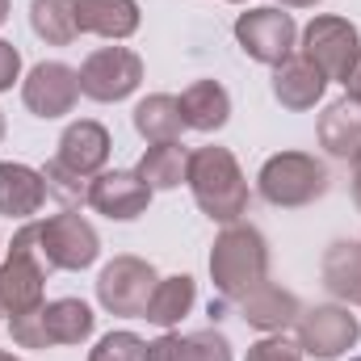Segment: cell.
<instances>
[{
  "instance_id": "1",
  "label": "cell",
  "mask_w": 361,
  "mask_h": 361,
  "mask_svg": "<svg viewBox=\"0 0 361 361\" xmlns=\"http://www.w3.org/2000/svg\"><path fill=\"white\" fill-rule=\"evenodd\" d=\"M189 189H193V202L202 206V214H210L214 223L231 227L240 223V214L248 210V180L240 173L235 156L227 147H197L189 152Z\"/></svg>"
},
{
  "instance_id": "2",
  "label": "cell",
  "mask_w": 361,
  "mask_h": 361,
  "mask_svg": "<svg viewBox=\"0 0 361 361\" xmlns=\"http://www.w3.org/2000/svg\"><path fill=\"white\" fill-rule=\"evenodd\" d=\"M210 277L219 286L223 298L240 302L248 298L257 286L269 281V248L265 235L248 223H231L219 231L214 248H210Z\"/></svg>"
},
{
  "instance_id": "3",
  "label": "cell",
  "mask_w": 361,
  "mask_h": 361,
  "mask_svg": "<svg viewBox=\"0 0 361 361\" xmlns=\"http://www.w3.org/2000/svg\"><path fill=\"white\" fill-rule=\"evenodd\" d=\"M47 273L51 265L38 244V223H25L0 265V315L17 319L25 311H38L47 302Z\"/></svg>"
},
{
  "instance_id": "4",
  "label": "cell",
  "mask_w": 361,
  "mask_h": 361,
  "mask_svg": "<svg viewBox=\"0 0 361 361\" xmlns=\"http://www.w3.org/2000/svg\"><path fill=\"white\" fill-rule=\"evenodd\" d=\"M8 332L21 349H51V345H85L92 336V311L80 298H55L38 311L8 319Z\"/></svg>"
},
{
  "instance_id": "5",
  "label": "cell",
  "mask_w": 361,
  "mask_h": 361,
  "mask_svg": "<svg viewBox=\"0 0 361 361\" xmlns=\"http://www.w3.org/2000/svg\"><path fill=\"white\" fill-rule=\"evenodd\" d=\"M257 185H261L265 202L294 210V206H311L315 197L328 193V169L307 152H277L261 164Z\"/></svg>"
},
{
  "instance_id": "6",
  "label": "cell",
  "mask_w": 361,
  "mask_h": 361,
  "mask_svg": "<svg viewBox=\"0 0 361 361\" xmlns=\"http://www.w3.org/2000/svg\"><path fill=\"white\" fill-rule=\"evenodd\" d=\"M38 244H42V257H47L51 269H68V273L89 269L101 257V240H97L92 223L76 210L38 219Z\"/></svg>"
},
{
  "instance_id": "7",
  "label": "cell",
  "mask_w": 361,
  "mask_h": 361,
  "mask_svg": "<svg viewBox=\"0 0 361 361\" xmlns=\"http://www.w3.org/2000/svg\"><path fill=\"white\" fill-rule=\"evenodd\" d=\"M302 59H311L328 80H341L353 72V63L361 59V38H357V25L349 17H315L307 30H302Z\"/></svg>"
},
{
  "instance_id": "8",
  "label": "cell",
  "mask_w": 361,
  "mask_h": 361,
  "mask_svg": "<svg viewBox=\"0 0 361 361\" xmlns=\"http://www.w3.org/2000/svg\"><path fill=\"white\" fill-rule=\"evenodd\" d=\"M235 38H240V47H244L248 59L277 68V63H286V59L294 55L298 25H294V17L281 13V8H248V13H240V21H235Z\"/></svg>"
},
{
  "instance_id": "9",
  "label": "cell",
  "mask_w": 361,
  "mask_h": 361,
  "mask_svg": "<svg viewBox=\"0 0 361 361\" xmlns=\"http://www.w3.org/2000/svg\"><path fill=\"white\" fill-rule=\"evenodd\" d=\"M156 281L160 277H156V269L147 261H139V257H114L101 269V277H97V298L114 315H143Z\"/></svg>"
},
{
  "instance_id": "10",
  "label": "cell",
  "mask_w": 361,
  "mask_h": 361,
  "mask_svg": "<svg viewBox=\"0 0 361 361\" xmlns=\"http://www.w3.org/2000/svg\"><path fill=\"white\" fill-rule=\"evenodd\" d=\"M139 80H143V59L130 47H101L80 68V92L92 101H122L139 89Z\"/></svg>"
},
{
  "instance_id": "11",
  "label": "cell",
  "mask_w": 361,
  "mask_h": 361,
  "mask_svg": "<svg viewBox=\"0 0 361 361\" xmlns=\"http://www.w3.org/2000/svg\"><path fill=\"white\" fill-rule=\"evenodd\" d=\"M357 315H349L345 307H311L298 315V349L319 361L341 357L345 349L357 345Z\"/></svg>"
},
{
  "instance_id": "12",
  "label": "cell",
  "mask_w": 361,
  "mask_h": 361,
  "mask_svg": "<svg viewBox=\"0 0 361 361\" xmlns=\"http://www.w3.org/2000/svg\"><path fill=\"white\" fill-rule=\"evenodd\" d=\"M21 101L38 118H63L80 101V72L68 68V63H55V59L38 63L21 85Z\"/></svg>"
},
{
  "instance_id": "13",
  "label": "cell",
  "mask_w": 361,
  "mask_h": 361,
  "mask_svg": "<svg viewBox=\"0 0 361 361\" xmlns=\"http://www.w3.org/2000/svg\"><path fill=\"white\" fill-rule=\"evenodd\" d=\"M152 202V189L139 173H126V169H114V173H97L89 177V206L105 219H118V223H130L147 210Z\"/></svg>"
},
{
  "instance_id": "14",
  "label": "cell",
  "mask_w": 361,
  "mask_h": 361,
  "mask_svg": "<svg viewBox=\"0 0 361 361\" xmlns=\"http://www.w3.org/2000/svg\"><path fill=\"white\" fill-rule=\"evenodd\" d=\"M55 160L68 164L80 177H97L105 169V160H109V130L101 122H89V118L72 122L63 130V139H59V156Z\"/></svg>"
},
{
  "instance_id": "15",
  "label": "cell",
  "mask_w": 361,
  "mask_h": 361,
  "mask_svg": "<svg viewBox=\"0 0 361 361\" xmlns=\"http://www.w3.org/2000/svg\"><path fill=\"white\" fill-rule=\"evenodd\" d=\"M324 89H328V76L302 55H290L286 63L273 68V97L286 109H311L324 97Z\"/></svg>"
},
{
  "instance_id": "16",
  "label": "cell",
  "mask_w": 361,
  "mask_h": 361,
  "mask_svg": "<svg viewBox=\"0 0 361 361\" xmlns=\"http://www.w3.org/2000/svg\"><path fill=\"white\" fill-rule=\"evenodd\" d=\"M42 202H47V185H42V173L38 169L13 164V160L0 164V214L30 219V214L42 210Z\"/></svg>"
},
{
  "instance_id": "17",
  "label": "cell",
  "mask_w": 361,
  "mask_h": 361,
  "mask_svg": "<svg viewBox=\"0 0 361 361\" xmlns=\"http://www.w3.org/2000/svg\"><path fill=\"white\" fill-rule=\"evenodd\" d=\"M177 101H180L185 126H189V130H202V135L223 130L227 118H231V97H227V89H223L219 80H193Z\"/></svg>"
},
{
  "instance_id": "18",
  "label": "cell",
  "mask_w": 361,
  "mask_h": 361,
  "mask_svg": "<svg viewBox=\"0 0 361 361\" xmlns=\"http://www.w3.org/2000/svg\"><path fill=\"white\" fill-rule=\"evenodd\" d=\"M240 311H244V319H248L252 328H261V332H286L290 324H298L302 302H298L290 290L265 281V286H257L248 298H240Z\"/></svg>"
},
{
  "instance_id": "19",
  "label": "cell",
  "mask_w": 361,
  "mask_h": 361,
  "mask_svg": "<svg viewBox=\"0 0 361 361\" xmlns=\"http://www.w3.org/2000/svg\"><path fill=\"white\" fill-rule=\"evenodd\" d=\"M319 147L328 156H361V101L345 97L319 114Z\"/></svg>"
},
{
  "instance_id": "20",
  "label": "cell",
  "mask_w": 361,
  "mask_h": 361,
  "mask_svg": "<svg viewBox=\"0 0 361 361\" xmlns=\"http://www.w3.org/2000/svg\"><path fill=\"white\" fill-rule=\"evenodd\" d=\"M80 34H101V38H130L139 30V4L135 0H80Z\"/></svg>"
},
{
  "instance_id": "21",
  "label": "cell",
  "mask_w": 361,
  "mask_h": 361,
  "mask_svg": "<svg viewBox=\"0 0 361 361\" xmlns=\"http://www.w3.org/2000/svg\"><path fill=\"white\" fill-rule=\"evenodd\" d=\"M135 130H139L147 143H177L180 130H189L185 118H180V101L169 97V92L143 97V101L135 105Z\"/></svg>"
},
{
  "instance_id": "22",
  "label": "cell",
  "mask_w": 361,
  "mask_h": 361,
  "mask_svg": "<svg viewBox=\"0 0 361 361\" xmlns=\"http://www.w3.org/2000/svg\"><path fill=\"white\" fill-rule=\"evenodd\" d=\"M80 0H34L30 4V25L42 42L68 47L80 38Z\"/></svg>"
},
{
  "instance_id": "23",
  "label": "cell",
  "mask_w": 361,
  "mask_h": 361,
  "mask_svg": "<svg viewBox=\"0 0 361 361\" xmlns=\"http://www.w3.org/2000/svg\"><path fill=\"white\" fill-rule=\"evenodd\" d=\"M324 281L336 298L361 302V244L357 240H341L324 252Z\"/></svg>"
},
{
  "instance_id": "24",
  "label": "cell",
  "mask_w": 361,
  "mask_h": 361,
  "mask_svg": "<svg viewBox=\"0 0 361 361\" xmlns=\"http://www.w3.org/2000/svg\"><path fill=\"white\" fill-rule=\"evenodd\" d=\"M139 177L147 180V189L156 193V189H177L180 180L189 177V152L177 143H152L147 152H143V160H139V169H135Z\"/></svg>"
},
{
  "instance_id": "25",
  "label": "cell",
  "mask_w": 361,
  "mask_h": 361,
  "mask_svg": "<svg viewBox=\"0 0 361 361\" xmlns=\"http://www.w3.org/2000/svg\"><path fill=\"white\" fill-rule=\"evenodd\" d=\"M193 298H197L193 277H185V273H177V277H160L156 290H152V298H147L143 319H152V324H160V328H173L180 315H189Z\"/></svg>"
},
{
  "instance_id": "26",
  "label": "cell",
  "mask_w": 361,
  "mask_h": 361,
  "mask_svg": "<svg viewBox=\"0 0 361 361\" xmlns=\"http://www.w3.org/2000/svg\"><path fill=\"white\" fill-rule=\"evenodd\" d=\"M38 173H42V185H47V197H55L63 210H76V206H85V202H89V177L72 173L68 164L51 160V164H47V169H38Z\"/></svg>"
},
{
  "instance_id": "27",
  "label": "cell",
  "mask_w": 361,
  "mask_h": 361,
  "mask_svg": "<svg viewBox=\"0 0 361 361\" xmlns=\"http://www.w3.org/2000/svg\"><path fill=\"white\" fill-rule=\"evenodd\" d=\"M180 361H231V345L214 328L189 332V336H180Z\"/></svg>"
},
{
  "instance_id": "28",
  "label": "cell",
  "mask_w": 361,
  "mask_h": 361,
  "mask_svg": "<svg viewBox=\"0 0 361 361\" xmlns=\"http://www.w3.org/2000/svg\"><path fill=\"white\" fill-rule=\"evenodd\" d=\"M147 345L135 332H109L97 341V349L89 353V361H143Z\"/></svg>"
},
{
  "instance_id": "29",
  "label": "cell",
  "mask_w": 361,
  "mask_h": 361,
  "mask_svg": "<svg viewBox=\"0 0 361 361\" xmlns=\"http://www.w3.org/2000/svg\"><path fill=\"white\" fill-rule=\"evenodd\" d=\"M248 361H302V349L294 341H286L281 332H269L265 341H257L248 349Z\"/></svg>"
},
{
  "instance_id": "30",
  "label": "cell",
  "mask_w": 361,
  "mask_h": 361,
  "mask_svg": "<svg viewBox=\"0 0 361 361\" xmlns=\"http://www.w3.org/2000/svg\"><path fill=\"white\" fill-rule=\"evenodd\" d=\"M17 72H21V55H17V47H13V42H4V38H0V92L13 89Z\"/></svg>"
},
{
  "instance_id": "31",
  "label": "cell",
  "mask_w": 361,
  "mask_h": 361,
  "mask_svg": "<svg viewBox=\"0 0 361 361\" xmlns=\"http://www.w3.org/2000/svg\"><path fill=\"white\" fill-rule=\"evenodd\" d=\"M143 361H180V336H160V341H152L147 345V353H143Z\"/></svg>"
},
{
  "instance_id": "32",
  "label": "cell",
  "mask_w": 361,
  "mask_h": 361,
  "mask_svg": "<svg viewBox=\"0 0 361 361\" xmlns=\"http://www.w3.org/2000/svg\"><path fill=\"white\" fill-rule=\"evenodd\" d=\"M345 89H349V97H353V101H361V59L353 63V72L345 76Z\"/></svg>"
},
{
  "instance_id": "33",
  "label": "cell",
  "mask_w": 361,
  "mask_h": 361,
  "mask_svg": "<svg viewBox=\"0 0 361 361\" xmlns=\"http://www.w3.org/2000/svg\"><path fill=\"white\" fill-rule=\"evenodd\" d=\"M353 202L361 210V156H353Z\"/></svg>"
},
{
  "instance_id": "34",
  "label": "cell",
  "mask_w": 361,
  "mask_h": 361,
  "mask_svg": "<svg viewBox=\"0 0 361 361\" xmlns=\"http://www.w3.org/2000/svg\"><path fill=\"white\" fill-rule=\"evenodd\" d=\"M286 8H311V4H319V0H281Z\"/></svg>"
},
{
  "instance_id": "35",
  "label": "cell",
  "mask_w": 361,
  "mask_h": 361,
  "mask_svg": "<svg viewBox=\"0 0 361 361\" xmlns=\"http://www.w3.org/2000/svg\"><path fill=\"white\" fill-rule=\"evenodd\" d=\"M8 21V0H0V25Z\"/></svg>"
},
{
  "instance_id": "36",
  "label": "cell",
  "mask_w": 361,
  "mask_h": 361,
  "mask_svg": "<svg viewBox=\"0 0 361 361\" xmlns=\"http://www.w3.org/2000/svg\"><path fill=\"white\" fill-rule=\"evenodd\" d=\"M0 361H21V357H13V353H4V349H0Z\"/></svg>"
},
{
  "instance_id": "37",
  "label": "cell",
  "mask_w": 361,
  "mask_h": 361,
  "mask_svg": "<svg viewBox=\"0 0 361 361\" xmlns=\"http://www.w3.org/2000/svg\"><path fill=\"white\" fill-rule=\"evenodd\" d=\"M0 139H4V114H0Z\"/></svg>"
},
{
  "instance_id": "38",
  "label": "cell",
  "mask_w": 361,
  "mask_h": 361,
  "mask_svg": "<svg viewBox=\"0 0 361 361\" xmlns=\"http://www.w3.org/2000/svg\"><path fill=\"white\" fill-rule=\"evenodd\" d=\"M231 4H244V0H231Z\"/></svg>"
},
{
  "instance_id": "39",
  "label": "cell",
  "mask_w": 361,
  "mask_h": 361,
  "mask_svg": "<svg viewBox=\"0 0 361 361\" xmlns=\"http://www.w3.org/2000/svg\"><path fill=\"white\" fill-rule=\"evenodd\" d=\"M353 361H361V357H353Z\"/></svg>"
}]
</instances>
